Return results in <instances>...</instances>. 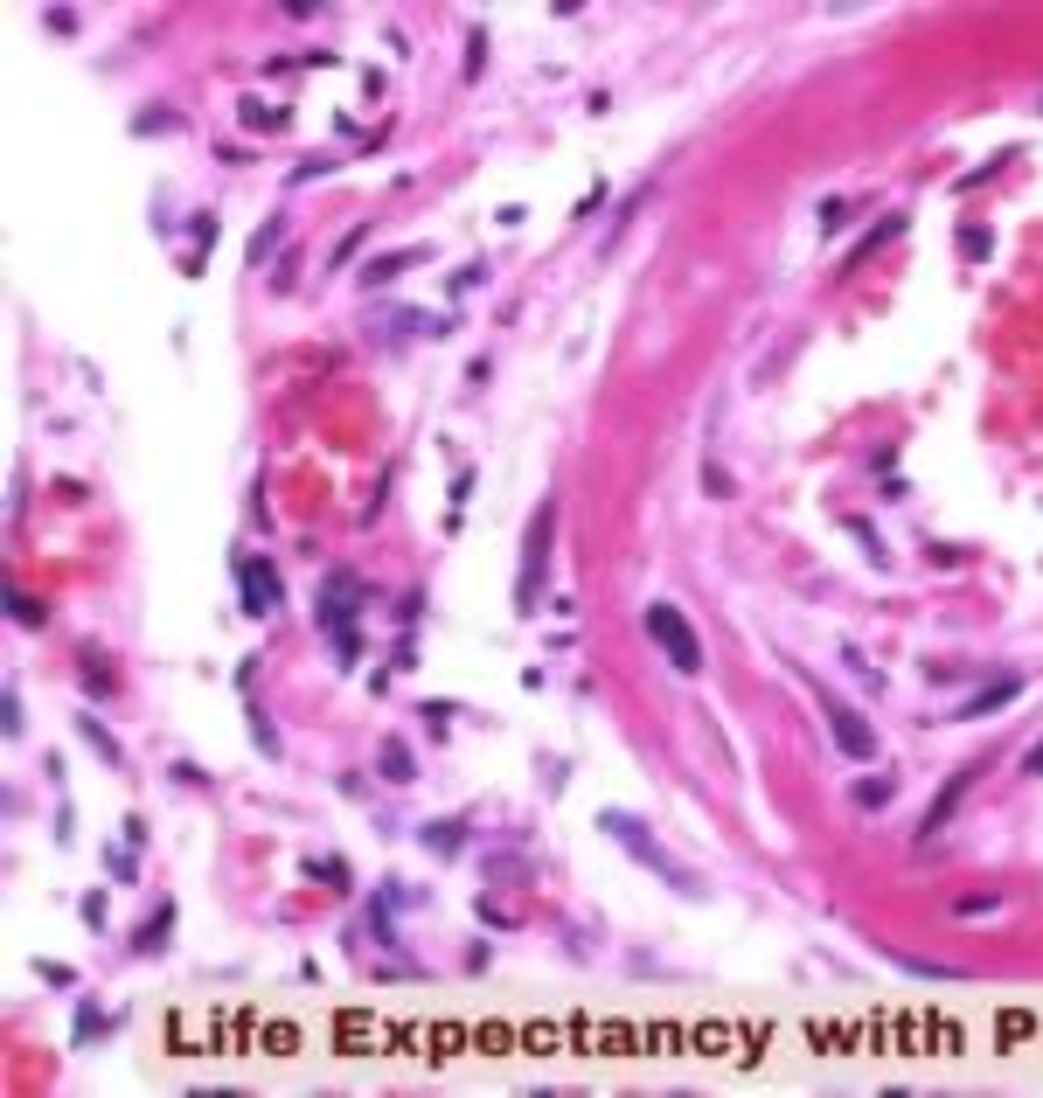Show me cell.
Here are the masks:
<instances>
[{"instance_id": "10", "label": "cell", "mask_w": 1043, "mask_h": 1098, "mask_svg": "<svg viewBox=\"0 0 1043 1098\" xmlns=\"http://www.w3.org/2000/svg\"><path fill=\"white\" fill-rule=\"evenodd\" d=\"M904 230H911V216H904V209H891V216H884L877 230H863V237H856V244L842 251V272H856V265H870V258H877L884 244H897Z\"/></svg>"}, {"instance_id": "25", "label": "cell", "mask_w": 1043, "mask_h": 1098, "mask_svg": "<svg viewBox=\"0 0 1043 1098\" xmlns=\"http://www.w3.org/2000/svg\"><path fill=\"white\" fill-rule=\"evenodd\" d=\"M911 980H967V966H953V960H918V953H891Z\"/></svg>"}, {"instance_id": "36", "label": "cell", "mask_w": 1043, "mask_h": 1098, "mask_svg": "<svg viewBox=\"0 0 1043 1098\" xmlns=\"http://www.w3.org/2000/svg\"><path fill=\"white\" fill-rule=\"evenodd\" d=\"M42 28H49V35H77L84 21H77V7H42Z\"/></svg>"}, {"instance_id": "24", "label": "cell", "mask_w": 1043, "mask_h": 1098, "mask_svg": "<svg viewBox=\"0 0 1043 1098\" xmlns=\"http://www.w3.org/2000/svg\"><path fill=\"white\" fill-rule=\"evenodd\" d=\"M7 619H14V626H28V633H35V626H49V605H42V598H35V591H21V584H14V591H7Z\"/></svg>"}, {"instance_id": "49", "label": "cell", "mask_w": 1043, "mask_h": 1098, "mask_svg": "<svg viewBox=\"0 0 1043 1098\" xmlns=\"http://www.w3.org/2000/svg\"><path fill=\"white\" fill-rule=\"evenodd\" d=\"M174 779H181V786H209V772H202L195 758H174Z\"/></svg>"}, {"instance_id": "7", "label": "cell", "mask_w": 1043, "mask_h": 1098, "mask_svg": "<svg viewBox=\"0 0 1043 1098\" xmlns=\"http://www.w3.org/2000/svg\"><path fill=\"white\" fill-rule=\"evenodd\" d=\"M974 772H981V765H960V772H946V786H939V793H932V807L918 814V841H932L939 827H946L953 814H960V800L974 793Z\"/></svg>"}, {"instance_id": "50", "label": "cell", "mask_w": 1043, "mask_h": 1098, "mask_svg": "<svg viewBox=\"0 0 1043 1098\" xmlns=\"http://www.w3.org/2000/svg\"><path fill=\"white\" fill-rule=\"evenodd\" d=\"M327 167H334V160H299V167H293V188H306V181H313V174H327Z\"/></svg>"}, {"instance_id": "34", "label": "cell", "mask_w": 1043, "mask_h": 1098, "mask_svg": "<svg viewBox=\"0 0 1043 1098\" xmlns=\"http://www.w3.org/2000/svg\"><path fill=\"white\" fill-rule=\"evenodd\" d=\"M703 487H710V501H731V466H724V459H703Z\"/></svg>"}, {"instance_id": "27", "label": "cell", "mask_w": 1043, "mask_h": 1098, "mask_svg": "<svg viewBox=\"0 0 1043 1098\" xmlns=\"http://www.w3.org/2000/svg\"><path fill=\"white\" fill-rule=\"evenodd\" d=\"M842 529H849V536H856V543H863V556H870V563H877V570H884V563H891V549H884V536H877V529H870V522H863V515H849V522H842Z\"/></svg>"}, {"instance_id": "17", "label": "cell", "mask_w": 1043, "mask_h": 1098, "mask_svg": "<svg viewBox=\"0 0 1043 1098\" xmlns=\"http://www.w3.org/2000/svg\"><path fill=\"white\" fill-rule=\"evenodd\" d=\"M418 841L432 848V855H459L466 848V814H439V821L418 827Z\"/></svg>"}, {"instance_id": "46", "label": "cell", "mask_w": 1043, "mask_h": 1098, "mask_svg": "<svg viewBox=\"0 0 1043 1098\" xmlns=\"http://www.w3.org/2000/svg\"><path fill=\"white\" fill-rule=\"evenodd\" d=\"M418 716H425V730H432V737H446V723H452V702H425Z\"/></svg>"}, {"instance_id": "30", "label": "cell", "mask_w": 1043, "mask_h": 1098, "mask_svg": "<svg viewBox=\"0 0 1043 1098\" xmlns=\"http://www.w3.org/2000/svg\"><path fill=\"white\" fill-rule=\"evenodd\" d=\"M112 1029H119V1022H112V1015H98V1008H91V1001H77V1029H70V1036H77V1043H91V1036H112Z\"/></svg>"}, {"instance_id": "1", "label": "cell", "mask_w": 1043, "mask_h": 1098, "mask_svg": "<svg viewBox=\"0 0 1043 1098\" xmlns=\"http://www.w3.org/2000/svg\"><path fill=\"white\" fill-rule=\"evenodd\" d=\"M362 605H369V584H362V570H348V563H327V577H320V598H313V626L327 633V647H334V668H355V661H362V633H355Z\"/></svg>"}, {"instance_id": "6", "label": "cell", "mask_w": 1043, "mask_h": 1098, "mask_svg": "<svg viewBox=\"0 0 1043 1098\" xmlns=\"http://www.w3.org/2000/svg\"><path fill=\"white\" fill-rule=\"evenodd\" d=\"M230 570H237V598H244V612H251V619H272V612L286 605V577H279L258 549H237V563H230Z\"/></svg>"}, {"instance_id": "38", "label": "cell", "mask_w": 1043, "mask_h": 1098, "mask_svg": "<svg viewBox=\"0 0 1043 1098\" xmlns=\"http://www.w3.org/2000/svg\"><path fill=\"white\" fill-rule=\"evenodd\" d=\"M404 668H418V633H397V647H390V675H404Z\"/></svg>"}, {"instance_id": "29", "label": "cell", "mask_w": 1043, "mask_h": 1098, "mask_svg": "<svg viewBox=\"0 0 1043 1098\" xmlns=\"http://www.w3.org/2000/svg\"><path fill=\"white\" fill-rule=\"evenodd\" d=\"M362 244H369V223H355V230H348V237H341V244H334V251H327V272H348V265H355V251H362Z\"/></svg>"}, {"instance_id": "35", "label": "cell", "mask_w": 1043, "mask_h": 1098, "mask_svg": "<svg viewBox=\"0 0 1043 1098\" xmlns=\"http://www.w3.org/2000/svg\"><path fill=\"white\" fill-rule=\"evenodd\" d=\"M988 911H1002V897H995V890H974V897H960V904H953V918H988Z\"/></svg>"}, {"instance_id": "42", "label": "cell", "mask_w": 1043, "mask_h": 1098, "mask_svg": "<svg viewBox=\"0 0 1043 1098\" xmlns=\"http://www.w3.org/2000/svg\"><path fill=\"white\" fill-rule=\"evenodd\" d=\"M480 278H487V265H459V272L446 278V292H452V299H466V292H473Z\"/></svg>"}, {"instance_id": "13", "label": "cell", "mask_w": 1043, "mask_h": 1098, "mask_svg": "<svg viewBox=\"0 0 1043 1098\" xmlns=\"http://www.w3.org/2000/svg\"><path fill=\"white\" fill-rule=\"evenodd\" d=\"M376 772H383V786H411V779H418V751H411L404 737H383V744H376Z\"/></svg>"}, {"instance_id": "39", "label": "cell", "mask_w": 1043, "mask_h": 1098, "mask_svg": "<svg viewBox=\"0 0 1043 1098\" xmlns=\"http://www.w3.org/2000/svg\"><path fill=\"white\" fill-rule=\"evenodd\" d=\"M0 730H7V737H21V730H28V716H21V695H14V688L0 695Z\"/></svg>"}, {"instance_id": "43", "label": "cell", "mask_w": 1043, "mask_h": 1098, "mask_svg": "<svg viewBox=\"0 0 1043 1098\" xmlns=\"http://www.w3.org/2000/svg\"><path fill=\"white\" fill-rule=\"evenodd\" d=\"M299 285V251H286L279 265H272V292H293Z\"/></svg>"}, {"instance_id": "26", "label": "cell", "mask_w": 1043, "mask_h": 1098, "mask_svg": "<svg viewBox=\"0 0 1043 1098\" xmlns=\"http://www.w3.org/2000/svg\"><path fill=\"white\" fill-rule=\"evenodd\" d=\"M849 216H856V202H842V195H828V202L814 209V230H821V237H842V230H849Z\"/></svg>"}, {"instance_id": "32", "label": "cell", "mask_w": 1043, "mask_h": 1098, "mask_svg": "<svg viewBox=\"0 0 1043 1098\" xmlns=\"http://www.w3.org/2000/svg\"><path fill=\"white\" fill-rule=\"evenodd\" d=\"M251 744H258L265 758H279V751H286V744H279V730H272V716H265L258 702H251Z\"/></svg>"}, {"instance_id": "33", "label": "cell", "mask_w": 1043, "mask_h": 1098, "mask_svg": "<svg viewBox=\"0 0 1043 1098\" xmlns=\"http://www.w3.org/2000/svg\"><path fill=\"white\" fill-rule=\"evenodd\" d=\"M133 133H181V112H133Z\"/></svg>"}, {"instance_id": "4", "label": "cell", "mask_w": 1043, "mask_h": 1098, "mask_svg": "<svg viewBox=\"0 0 1043 1098\" xmlns=\"http://www.w3.org/2000/svg\"><path fill=\"white\" fill-rule=\"evenodd\" d=\"M640 619H647V640L661 647V661H668L675 675H703V633H696V626L682 619V605L654 598V605H647Z\"/></svg>"}, {"instance_id": "8", "label": "cell", "mask_w": 1043, "mask_h": 1098, "mask_svg": "<svg viewBox=\"0 0 1043 1098\" xmlns=\"http://www.w3.org/2000/svg\"><path fill=\"white\" fill-rule=\"evenodd\" d=\"M1016 695H1023V675L1009 668V675H995V682H981V688H974V695H967V702L953 709V723H981V716H1002V709H1009Z\"/></svg>"}, {"instance_id": "45", "label": "cell", "mask_w": 1043, "mask_h": 1098, "mask_svg": "<svg viewBox=\"0 0 1043 1098\" xmlns=\"http://www.w3.org/2000/svg\"><path fill=\"white\" fill-rule=\"evenodd\" d=\"M77 918H84L91 932H105V897H98V890H91V897H77Z\"/></svg>"}, {"instance_id": "52", "label": "cell", "mask_w": 1043, "mask_h": 1098, "mask_svg": "<svg viewBox=\"0 0 1043 1098\" xmlns=\"http://www.w3.org/2000/svg\"><path fill=\"white\" fill-rule=\"evenodd\" d=\"M1037 112H1043V98H1037Z\"/></svg>"}, {"instance_id": "3", "label": "cell", "mask_w": 1043, "mask_h": 1098, "mask_svg": "<svg viewBox=\"0 0 1043 1098\" xmlns=\"http://www.w3.org/2000/svg\"><path fill=\"white\" fill-rule=\"evenodd\" d=\"M550 549H557V494H543V508L522 529V563H515V612L536 619L543 612V577H550Z\"/></svg>"}, {"instance_id": "12", "label": "cell", "mask_w": 1043, "mask_h": 1098, "mask_svg": "<svg viewBox=\"0 0 1043 1098\" xmlns=\"http://www.w3.org/2000/svg\"><path fill=\"white\" fill-rule=\"evenodd\" d=\"M167 939H174V897H160V904H153V918H140L133 953H140V960H153V953H167Z\"/></svg>"}, {"instance_id": "41", "label": "cell", "mask_w": 1043, "mask_h": 1098, "mask_svg": "<svg viewBox=\"0 0 1043 1098\" xmlns=\"http://www.w3.org/2000/svg\"><path fill=\"white\" fill-rule=\"evenodd\" d=\"M842 661H849V675H856V682L884 688V668H877V661H863V654H856V647H842Z\"/></svg>"}, {"instance_id": "2", "label": "cell", "mask_w": 1043, "mask_h": 1098, "mask_svg": "<svg viewBox=\"0 0 1043 1098\" xmlns=\"http://www.w3.org/2000/svg\"><path fill=\"white\" fill-rule=\"evenodd\" d=\"M598 834H612V841H619V848H626L640 869H654V876H661L675 897H703L696 869H689V862H675V855H668V848L647 834V821H640V814H626V807H598Z\"/></svg>"}, {"instance_id": "9", "label": "cell", "mask_w": 1043, "mask_h": 1098, "mask_svg": "<svg viewBox=\"0 0 1043 1098\" xmlns=\"http://www.w3.org/2000/svg\"><path fill=\"white\" fill-rule=\"evenodd\" d=\"M425 258H432V251H425V244H404V251H376V258H369V265H362V292H390V285H397V278L411 272V265H425Z\"/></svg>"}, {"instance_id": "14", "label": "cell", "mask_w": 1043, "mask_h": 1098, "mask_svg": "<svg viewBox=\"0 0 1043 1098\" xmlns=\"http://www.w3.org/2000/svg\"><path fill=\"white\" fill-rule=\"evenodd\" d=\"M77 682L91 688L98 702H105V695H119V675H112V654H105V647H77Z\"/></svg>"}, {"instance_id": "21", "label": "cell", "mask_w": 1043, "mask_h": 1098, "mask_svg": "<svg viewBox=\"0 0 1043 1098\" xmlns=\"http://www.w3.org/2000/svg\"><path fill=\"white\" fill-rule=\"evenodd\" d=\"M647 202H654V181H640V188H626V202H619V209H612V223H605V251H612V244L626 237V223H633V216H640Z\"/></svg>"}, {"instance_id": "16", "label": "cell", "mask_w": 1043, "mask_h": 1098, "mask_svg": "<svg viewBox=\"0 0 1043 1098\" xmlns=\"http://www.w3.org/2000/svg\"><path fill=\"white\" fill-rule=\"evenodd\" d=\"M216 237H223V223H216V216H195V223H188V251H181V278H202V251H216Z\"/></svg>"}, {"instance_id": "23", "label": "cell", "mask_w": 1043, "mask_h": 1098, "mask_svg": "<svg viewBox=\"0 0 1043 1098\" xmlns=\"http://www.w3.org/2000/svg\"><path fill=\"white\" fill-rule=\"evenodd\" d=\"M953 251H960L967 265H988V258H995V237H988L981 223H960V230H953Z\"/></svg>"}, {"instance_id": "51", "label": "cell", "mask_w": 1043, "mask_h": 1098, "mask_svg": "<svg viewBox=\"0 0 1043 1098\" xmlns=\"http://www.w3.org/2000/svg\"><path fill=\"white\" fill-rule=\"evenodd\" d=\"M1023 772H1030V779H1043V737L1030 744V751H1023Z\"/></svg>"}, {"instance_id": "19", "label": "cell", "mask_w": 1043, "mask_h": 1098, "mask_svg": "<svg viewBox=\"0 0 1043 1098\" xmlns=\"http://www.w3.org/2000/svg\"><path fill=\"white\" fill-rule=\"evenodd\" d=\"M849 800H856L863 814H884V807L897 800V772H877V779H856V786H849Z\"/></svg>"}, {"instance_id": "18", "label": "cell", "mask_w": 1043, "mask_h": 1098, "mask_svg": "<svg viewBox=\"0 0 1043 1098\" xmlns=\"http://www.w3.org/2000/svg\"><path fill=\"white\" fill-rule=\"evenodd\" d=\"M299 876H306V883H320V890H341V897L355 890V876H348V862H341V855H306V862H299Z\"/></svg>"}, {"instance_id": "40", "label": "cell", "mask_w": 1043, "mask_h": 1098, "mask_svg": "<svg viewBox=\"0 0 1043 1098\" xmlns=\"http://www.w3.org/2000/svg\"><path fill=\"white\" fill-rule=\"evenodd\" d=\"M466 494H473V466H452V522H446V529H459V508H466Z\"/></svg>"}, {"instance_id": "15", "label": "cell", "mask_w": 1043, "mask_h": 1098, "mask_svg": "<svg viewBox=\"0 0 1043 1098\" xmlns=\"http://www.w3.org/2000/svg\"><path fill=\"white\" fill-rule=\"evenodd\" d=\"M390 911H397V904H390L383 890H376V897L362 904V932H369V939H376L383 953H397V946H404V939H397V918H390Z\"/></svg>"}, {"instance_id": "48", "label": "cell", "mask_w": 1043, "mask_h": 1098, "mask_svg": "<svg viewBox=\"0 0 1043 1098\" xmlns=\"http://www.w3.org/2000/svg\"><path fill=\"white\" fill-rule=\"evenodd\" d=\"M105 869H112L119 883H133V848H105Z\"/></svg>"}, {"instance_id": "31", "label": "cell", "mask_w": 1043, "mask_h": 1098, "mask_svg": "<svg viewBox=\"0 0 1043 1098\" xmlns=\"http://www.w3.org/2000/svg\"><path fill=\"white\" fill-rule=\"evenodd\" d=\"M480 70H487V28H466V84H480Z\"/></svg>"}, {"instance_id": "22", "label": "cell", "mask_w": 1043, "mask_h": 1098, "mask_svg": "<svg viewBox=\"0 0 1043 1098\" xmlns=\"http://www.w3.org/2000/svg\"><path fill=\"white\" fill-rule=\"evenodd\" d=\"M77 737H84V744H91V751H98V758H105L112 772L126 765V751H119V737H112V730H105L98 716H77Z\"/></svg>"}, {"instance_id": "5", "label": "cell", "mask_w": 1043, "mask_h": 1098, "mask_svg": "<svg viewBox=\"0 0 1043 1098\" xmlns=\"http://www.w3.org/2000/svg\"><path fill=\"white\" fill-rule=\"evenodd\" d=\"M821 688V682H814ZM821 716H828V737H835V751L842 758H856V765H870L877 758V723L856 709V702H842L835 688H821Z\"/></svg>"}, {"instance_id": "11", "label": "cell", "mask_w": 1043, "mask_h": 1098, "mask_svg": "<svg viewBox=\"0 0 1043 1098\" xmlns=\"http://www.w3.org/2000/svg\"><path fill=\"white\" fill-rule=\"evenodd\" d=\"M286 230H293V223H286V209H272V216L251 230V244H244V265H251V272L279 265V244H286Z\"/></svg>"}, {"instance_id": "37", "label": "cell", "mask_w": 1043, "mask_h": 1098, "mask_svg": "<svg viewBox=\"0 0 1043 1098\" xmlns=\"http://www.w3.org/2000/svg\"><path fill=\"white\" fill-rule=\"evenodd\" d=\"M418 619H425V591H404V598H397V626L418 633Z\"/></svg>"}, {"instance_id": "47", "label": "cell", "mask_w": 1043, "mask_h": 1098, "mask_svg": "<svg viewBox=\"0 0 1043 1098\" xmlns=\"http://www.w3.org/2000/svg\"><path fill=\"white\" fill-rule=\"evenodd\" d=\"M35 973H42L49 987H77V973H70V966H63V960H35Z\"/></svg>"}, {"instance_id": "44", "label": "cell", "mask_w": 1043, "mask_h": 1098, "mask_svg": "<svg viewBox=\"0 0 1043 1098\" xmlns=\"http://www.w3.org/2000/svg\"><path fill=\"white\" fill-rule=\"evenodd\" d=\"M605 209H612V188H605V181H598L592 195H585V202H578V223H592V216H605Z\"/></svg>"}, {"instance_id": "28", "label": "cell", "mask_w": 1043, "mask_h": 1098, "mask_svg": "<svg viewBox=\"0 0 1043 1098\" xmlns=\"http://www.w3.org/2000/svg\"><path fill=\"white\" fill-rule=\"evenodd\" d=\"M1009 160H1016V146H1002V153H988V167H967V174H953V188H960V195H967V188H981V181H988V174H1002V167H1009Z\"/></svg>"}, {"instance_id": "20", "label": "cell", "mask_w": 1043, "mask_h": 1098, "mask_svg": "<svg viewBox=\"0 0 1043 1098\" xmlns=\"http://www.w3.org/2000/svg\"><path fill=\"white\" fill-rule=\"evenodd\" d=\"M237 119H244L251 133H286V126H293V112H286V105H265V98H244Z\"/></svg>"}]
</instances>
